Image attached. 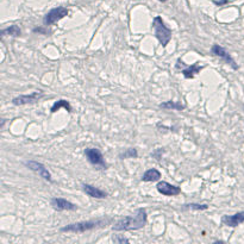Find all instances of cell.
<instances>
[{
	"label": "cell",
	"mask_w": 244,
	"mask_h": 244,
	"mask_svg": "<svg viewBox=\"0 0 244 244\" xmlns=\"http://www.w3.org/2000/svg\"><path fill=\"white\" fill-rule=\"evenodd\" d=\"M226 2H229V0H220V1H214V4L216 5H219V6H222V5H224Z\"/></svg>",
	"instance_id": "obj_22"
},
{
	"label": "cell",
	"mask_w": 244,
	"mask_h": 244,
	"mask_svg": "<svg viewBox=\"0 0 244 244\" xmlns=\"http://www.w3.org/2000/svg\"><path fill=\"white\" fill-rule=\"evenodd\" d=\"M51 206L54 210L56 211H76L77 206L75 204L68 201L67 199H63V198H53L51 199Z\"/></svg>",
	"instance_id": "obj_10"
},
{
	"label": "cell",
	"mask_w": 244,
	"mask_h": 244,
	"mask_svg": "<svg viewBox=\"0 0 244 244\" xmlns=\"http://www.w3.org/2000/svg\"><path fill=\"white\" fill-rule=\"evenodd\" d=\"M85 156H86L87 161L98 169L107 168V164L105 162L104 155L101 154V151L99 149H96V148H87L85 150Z\"/></svg>",
	"instance_id": "obj_4"
},
{
	"label": "cell",
	"mask_w": 244,
	"mask_h": 244,
	"mask_svg": "<svg viewBox=\"0 0 244 244\" xmlns=\"http://www.w3.org/2000/svg\"><path fill=\"white\" fill-rule=\"evenodd\" d=\"M160 179H161V173L156 168L148 169L142 176L143 182H155V181H158Z\"/></svg>",
	"instance_id": "obj_14"
},
{
	"label": "cell",
	"mask_w": 244,
	"mask_h": 244,
	"mask_svg": "<svg viewBox=\"0 0 244 244\" xmlns=\"http://www.w3.org/2000/svg\"><path fill=\"white\" fill-rule=\"evenodd\" d=\"M138 157V152L135 148H129L125 151L119 154V158L120 160H125V158H137Z\"/></svg>",
	"instance_id": "obj_18"
},
{
	"label": "cell",
	"mask_w": 244,
	"mask_h": 244,
	"mask_svg": "<svg viewBox=\"0 0 244 244\" xmlns=\"http://www.w3.org/2000/svg\"><path fill=\"white\" fill-rule=\"evenodd\" d=\"M184 208H188V210H197V211H205L208 208V205H201V204H186L184 205Z\"/></svg>",
	"instance_id": "obj_19"
},
{
	"label": "cell",
	"mask_w": 244,
	"mask_h": 244,
	"mask_svg": "<svg viewBox=\"0 0 244 244\" xmlns=\"http://www.w3.org/2000/svg\"><path fill=\"white\" fill-rule=\"evenodd\" d=\"M158 1H161V2H166V1H168V0H158Z\"/></svg>",
	"instance_id": "obj_23"
},
{
	"label": "cell",
	"mask_w": 244,
	"mask_h": 244,
	"mask_svg": "<svg viewBox=\"0 0 244 244\" xmlns=\"http://www.w3.org/2000/svg\"><path fill=\"white\" fill-rule=\"evenodd\" d=\"M44 96L43 91H37V92H32L31 94H26V95H19L12 99V104L15 106H23L26 104H34L37 102L39 99H42Z\"/></svg>",
	"instance_id": "obj_7"
},
{
	"label": "cell",
	"mask_w": 244,
	"mask_h": 244,
	"mask_svg": "<svg viewBox=\"0 0 244 244\" xmlns=\"http://www.w3.org/2000/svg\"><path fill=\"white\" fill-rule=\"evenodd\" d=\"M152 29L155 32V37L160 42L162 47H167L171 39V30L164 24L162 17L157 16L152 20Z\"/></svg>",
	"instance_id": "obj_3"
},
{
	"label": "cell",
	"mask_w": 244,
	"mask_h": 244,
	"mask_svg": "<svg viewBox=\"0 0 244 244\" xmlns=\"http://www.w3.org/2000/svg\"><path fill=\"white\" fill-rule=\"evenodd\" d=\"M148 214L145 208H138L135 214L128 216L118 220L112 226L113 231H131V230H139L147 225Z\"/></svg>",
	"instance_id": "obj_1"
},
{
	"label": "cell",
	"mask_w": 244,
	"mask_h": 244,
	"mask_svg": "<svg viewBox=\"0 0 244 244\" xmlns=\"http://www.w3.org/2000/svg\"><path fill=\"white\" fill-rule=\"evenodd\" d=\"M60 109H64V110H67L68 112H72V110H73L70 102L67 101V100H64V99H60V100L55 101L54 105H53L51 109H50V112L55 113V112H57Z\"/></svg>",
	"instance_id": "obj_15"
},
{
	"label": "cell",
	"mask_w": 244,
	"mask_h": 244,
	"mask_svg": "<svg viewBox=\"0 0 244 244\" xmlns=\"http://www.w3.org/2000/svg\"><path fill=\"white\" fill-rule=\"evenodd\" d=\"M34 32H41V34L47 35V31H44V30H43V29H41V28H36V29H34Z\"/></svg>",
	"instance_id": "obj_21"
},
{
	"label": "cell",
	"mask_w": 244,
	"mask_h": 244,
	"mask_svg": "<svg viewBox=\"0 0 244 244\" xmlns=\"http://www.w3.org/2000/svg\"><path fill=\"white\" fill-rule=\"evenodd\" d=\"M25 164H26V167L30 169V170H32V171H35L36 174H38L42 179H44L45 181H48V182H53V179H51V174H50V171L48 170V168L43 164V163H41V162H37V161H28V162H25Z\"/></svg>",
	"instance_id": "obj_8"
},
{
	"label": "cell",
	"mask_w": 244,
	"mask_h": 244,
	"mask_svg": "<svg viewBox=\"0 0 244 244\" xmlns=\"http://www.w3.org/2000/svg\"><path fill=\"white\" fill-rule=\"evenodd\" d=\"M211 54L214 55V56L219 57V58H222L226 64H229L232 69H235V70L238 69V64L236 63V61L232 58V56L226 51L222 45H219V44H213L212 48H211Z\"/></svg>",
	"instance_id": "obj_6"
},
{
	"label": "cell",
	"mask_w": 244,
	"mask_h": 244,
	"mask_svg": "<svg viewBox=\"0 0 244 244\" xmlns=\"http://www.w3.org/2000/svg\"><path fill=\"white\" fill-rule=\"evenodd\" d=\"M69 13L68 8L63 7V6H58L55 8H51L43 18V24L45 26H49V25H53L54 23H56L58 20H61L62 18L67 17Z\"/></svg>",
	"instance_id": "obj_5"
},
{
	"label": "cell",
	"mask_w": 244,
	"mask_h": 244,
	"mask_svg": "<svg viewBox=\"0 0 244 244\" xmlns=\"http://www.w3.org/2000/svg\"><path fill=\"white\" fill-rule=\"evenodd\" d=\"M203 69H204L203 66H199L198 63H194L193 66H188L186 68L181 69V73H182V75L185 76L186 79H193L195 74L200 73Z\"/></svg>",
	"instance_id": "obj_13"
},
{
	"label": "cell",
	"mask_w": 244,
	"mask_h": 244,
	"mask_svg": "<svg viewBox=\"0 0 244 244\" xmlns=\"http://www.w3.org/2000/svg\"><path fill=\"white\" fill-rule=\"evenodd\" d=\"M160 109H163V110H176V111H182L185 110V105H182L181 102H177V101H166V102H162L158 105Z\"/></svg>",
	"instance_id": "obj_16"
},
{
	"label": "cell",
	"mask_w": 244,
	"mask_h": 244,
	"mask_svg": "<svg viewBox=\"0 0 244 244\" xmlns=\"http://www.w3.org/2000/svg\"><path fill=\"white\" fill-rule=\"evenodd\" d=\"M20 34H21V31H20V29H19L18 25H16V24L10 25L8 28L1 30V37L6 36V35L12 36V37H18V36H20Z\"/></svg>",
	"instance_id": "obj_17"
},
{
	"label": "cell",
	"mask_w": 244,
	"mask_h": 244,
	"mask_svg": "<svg viewBox=\"0 0 244 244\" xmlns=\"http://www.w3.org/2000/svg\"><path fill=\"white\" fill-rule=\"evenodd\" d=\"M242 223H244V211L237 212L232 216L225 214L222 217V224L230 226V227H236V226L241 225Z\"/></svg>",
	"instance_id": "obj_11"
},
{
	"label": "cell",
	"mask_w": 244,
	"mask_h": 244,
	"mask_svg": "<svg viewBox=\"0 0 244 244\" xmlns=\"http://www.w3.org/2000/svg\"><path fill=\"white\" fill-rule=\"evenodd\" d=\"M156 188H157L158 193H161L162 195H166V197H175L181 193V188L179 186L171 185L167 181H160Z\"/></svg>",
	"instance_id": "obj_9"
},
{
	"label": "cell",
	"mask_w": 244,
	"mask_h": 244,
	"mask_svg": "<svg viewBox=\"0 0 244 244\" xmlns=\"http://www.w3.org/2000/svg\"><path fill=\"white\" fill-rule=\"evenodd\" d=\"M107 223H110V219H105V218H98L93 220H87V222H79V223H73L69 225H66L61 227L62 232H75V233H81V232H86L93 229L98 227H102Z\"/></svg>",
	"instance_id": "obj_2"
},
{
	"label": "cell",
	"mask_w": 244,
	"mask_h": 244,
	"mask_svg": "<svg viewBox=\"0 0 244 244\" xmlns=\"http://www.w3.org/2000/svg\"><path fill=\"white\" fill-rule=\"evenodd\" d=\"M82 189L91 198H95V199H105V198H107V193L105 190L95 187V186H92V185L83 184L82 185Z\"/></svg>",
	"instance_id": "obj_12"
},
{
	"label": "cell",
	"mask_w": 244,
	"mask_h": 244,
	"mask_svg": "<svg viewBox=\"0 0 244 244\" xmlns=\"http://www.w3.org/2000/svg\"><path fill=\"white\" fill-rule=\"evenodd\" d=\"M113 241L115 242V243H129L130 242V239L129 238H126V237H113Z\"/></svg>",
	"instance_id": "obj_20"
}]
</instances>
